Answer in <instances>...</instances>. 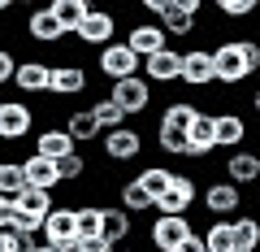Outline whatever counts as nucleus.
<instances>
[{"instance_id":"f257e3e1","label":"nucleus","mask_w":260,"mask_h":252,"mask_svg":"<svg viewBox=\"0 0 260 252\" xmlns=\"http://www.w3.org/2000/svg\"><path fill=\"white\" fill-rule=\"evenodd\" d=\"M208 57H213V87H234L260 74V48L251 39H221L217 48H208Z\"/></svg>"},{"instance_id":"f03ea898","label":"nucleus","mask_w":260,"mask_h":252,"mask_svg":"<svg viewBox=\"0 0 260 252\" xmlns=\"http://www.w3.org/2000/svg\"><path fill=\"white\" fill-rule=\"evenodd\" d=\"M148 13H156V26L165 31V39L174 35V39H186V35H195L200 31V0H148L143 5Z\"/></svg>"},{"instance_id":"7ed1b4c3","label":"nucleus","mask_w":260,"mask_h":252,"mask_svg":"<svg viewBox=\"0 0 260 252\" xmlns=\"http://www.w3.org/2000/svg\"><path fill=\"white\" fill-rule=\"evenodd\" d=\"M100 152H104V161H113V165H130V161L143 157V131L126 122V126H117V131L100 135Z\"/></svg>"},{"instance_id":"20e7f679","label":"nucleus","mask_w":260,"mask_h":252,"mask_svg":"<svg viewBox=\"0 0 260 252\" xmlns=\"http://www.w3.org/2000/svg\"><path fill=\"white\" fill-rule=\"evenodd\" d=\"M39 243H52V248H61V252H74V248H78L74 205H52V213L39 222Z\"/></svg>"},{"instance_id":"39448f33","label":"nucleus","mask_w":260,"mask_h":252,"mask_svg":"<svg viewBox=\"0 0 260 252\" xmlns=\"http://www.w3.org/2000/svg\"><path fill=\"white\" fill-rule=\"evenodd\" d=\"M195 235V222L191 217H165L160 213L156 222L148 226V243H152V252H178L186 239Z\"/></svg>"},{"instance_id":"423d86ee","label":"nucleus","mask_w":260,"mask_h":252,"mask_svg":"<svg viewBox=\"0 0 260 252\" xmlns=\"http://www.w3.org/2000/svg\"><path fill=\"white\" fill-rule=\"evenodd\" d=\"M200 200H204V213L217 217V222H225V217H234L243 209V191L234 183H225V178H213V183H204V191H200Z\"/></svg>"},{"instance_id":"0eeeda50","label":"nucleus","mask_w":260,"mask_h":252,"mask_svg":"<svg viewBox=\"0 0 260 252\" xmlns=\"http://www.w3.org/2000/svg\"><path fill=\"white\" fill-rule=\"evenodd\" d=\"M95 70H100L109 83H121V78H135V74H139V57L130 52L121 39H113V44L100 48V57H95Z\"/></svg>"},{"instance_id":"6e6552de","label":"nucleus","mask_w":260,"mask_h":252,"mask_svg":"<svg viewBox=\"0 0 260 252\" xmlns=\"http://www.w3.org/2000/svg\"><path fill=\"white\" fill-rule=\"evenodd\" d=\"M74 39H78L83 48H104V44H113V39H117V13L95 9V5H91V13L74 26Z\"/></svg>"},{"instance_id":"1a4fd4ad","label":"nucleus","mask_w":260,"mask_h":252,"mask_svg":"<svg viewBox=\"0 0 260 252\" xmlns=\"http://www.w3.org/2000/svg\"><path fill=\"white\" fill-rule=\"evenodd\" d=\"M35 131V109L26 100H0V144H13V139H26Z\"/></svg>"},{"instance_id":"9d476101","label":"nucleus","mask_w":260,"mask_h":252,"mask_svg":"<svg viewBox=\"0 0 260 252\" xmlns=\"http://www.w3.org/2000/svg\"><path fill=\"white\" fill-rule=\"evenodd\" d=\"M87 70L78 61H61V66H48V96L52 100H70V96H83L87 92Z\"/></svg>"},{"instance_id":"9b49d317","label":"nucleus","mask_w":260,"mask_h":252,"mask_svg":"<svg viewBox=\"0 0 260 252\" xmlns=\"http://www.w3.org/2000/svg\"><path fill=\"white\" fill-rule=\"evenodd\" d=\"M191 205H195V178L174 170L169 187L156 196V213H165V217H186V209H191Z\"/></svg>"},{"instance_id":"f8f14e48","label":"nucleus","mask_w":260,"mask_h":252,"mask_svg":"<svg viewBox=\"0 0 260 252\" xmlns=\"http://www.w3.org/2000/svg\"><path fill=\"white\" fill-rule=\"evenodd\" d=\"M109 100L117 104L126 118H139V113H148V104H152V87L143 83L139 74H135V78H121V83H113V87H109Z\"/></svg>"},{"instance_id":"ddd939ff","label":"nucleus","mask_w":260,"mask_h":252,"mask_svg":"<svg viewBox=\"0 0 260 252\" xmlns=\"http://www.w3.org/2000/svg\"><path fill=\"white\" fill-rule=\"evenodd\" d=\"M213 144L221 152H239L247 144V118L234 109H217L213 113Z\"/></svg>"},{"instance_id":"4468645a","label":"nucleus","mask_w":260,"mask_h":252,"mask_svg":"<svg viewBox=\"0 0 260 252\" xmlns=\"http://www.w3.org/2000/svg\"><path fill=\"white\" fill-rule=\"evenodd\" d=\"M178 83L186 87H213V57H208V48H186L182 57H178Z\"/></svg>"},{"instance_id":"2eb2a0df","label":"nucleus","mask_w":260,"mask_h":252,"mask_svg":"<svg viewBox=\"0 0 260 252\" xmlns=\"http://www.w3.org/2000/svg\"><path fill=\"white\" fill-rule=\"evenodd\" d=\"M178 48H160V52H152V57H143L139 61V78L143 83H160V87H169V83H178Z\"/></svg>"},{"instance_id":"dca6fc26","label":"nucleus","mask_w":260,"mask_h":252,"mask_svg":"<svg viewBox=\"0 0 260 252\" xmlns=\"http://www.w3.org/2000/svg\"><path fill=\"white\" fill-rule=\"evenodd\" d=\"M208 152H217V144H213V109H200L195 122L186 126V161H204Z\"/></svg>"},{"instance_id":"f3484780","label":"nucleus","mask_w":260,"mask_h":252,"mask_svg":"<svg viewBox=\"0 0 260 252\" xmlns=\"http://www.w3.org/2000/svg\"><path fill=\"white\" fill-rule=\"evenodd\" d=\"M26 35L35 39V44L56 48V44H65V39H70V31H65L61 22L48 13V5H39V9H30V13H26Z\"/></svg>"},{"instance_id":"a211bd4d","label":"nucleus","mask_w":260,"mask_h":252,"mask_svg":"<svg viewBox=\"0 0 260 252\" xmlns=\"http://www.w3.org/2000/svg\"><path fill=\"white\" fill-rule=\"evenodd\" d=\"M221 178H225V183H234L239 191H243V187H251L260 178V157H256V152H243V148L239 152H225Z\"/></svg>"},{"instance_id":"6ab92c4d","label":"nucleus","mask_w":260,"mask_h":252,"mask_svg":"<svg viewBox=\"0 0 260 252\" xmlns=\"http://www.w3.org/2000/svg\"><path fill=\"white\" fill-rule=\"evenodd\" d=\"M130 235H135V217L121 213L117 205H100V239L109 248H121V243H130Z\"/></svg>"},{"instance_id":"aec40b11","label":"nucleus","mask_w":260,"mask_h":252,"mask_svg":"<svg viewBox=\"0 0 260 252\" xmlns=\"http://www.w3.org/2000/svg\"><path fill=\"white\" fill-rule=\"evenodd\" d=\"M121 44L130 48V52L139 57H152V52H160V48H169V39H165V31L156 26V22H135V26L126 31V39H121Z\"/></svg>"},{"instance_id":"412c9836","label":"nucleus","mask_w":260,"mask_h":252,"mask_svg":"<svg viewBox=\"0 0 260 252\" xmlns=\"http://www.w3.org/2000/svg\"><path fill=\"white\" fill-rule=\"evenodd\" d=\"M9 87H18L22 100H26V96H44L48 92V61H18Z\"/></svg>"},{"instance_id":"4be33fe9","label":"nucleus","mask_w":260,"mask_h":252,"mask_svg":"<svg viewBox=\"0 0 260 252\" xmlns=\"http://www.w3.org/2000/svg\"><path fill=\"white\" fill-rule=\"evenodd\" d=\"M22 183H26V187H39V191L61 187V178H56V161H48V157H39V152H30V157L22 161Z\"/></svg>"},{"instance_id":"5701e85b","label":"nucleus","mask_w":260,"mask_h":252,"mask_svg":"<svg viewBox=\"0 0 260 252\" xmlns=\"http://www.w3.org/2000/svg\"><path fill=\"white\" fill-rule=\"evenodd\" d=\"M13 209H18V217L44 222V217L52 213V191H39V187H22L18 196H13Z\"/></svg>"},{"instance_id":"b1692460","label":"nucleus","mask_w":260,"mask_h":252,"mask_svg":"<svg viewBox=\"0 0 260 252\" xmlns=\"http://www.w3.org/2000/svg\"><path fill=\"white\" fill-rule=\"evenodd\" d=\"M35 152L48 157V161H61V157H70V152H78V148H74V139H70L61 126H44V131L35 135Z\"/></svg>"},{"instance_id":"393cba45","label":"nucleus","mask_w":260,"mask_h":252,"mask_svg":"<svg viewBox=\"0 0 260 252\" xmlns=\"http://www.w3.org/2000/svg\"><path fill=\"white\" fill-rule=\"evenodd\" d=\"M230 248L234 252H256L260 248V222L247 213H234L230 217Z\"/></svg>"},{"instance_id":"a878e982","label":"nucleus","mask_w":260,"mask_h":252,"mask_svg":"<svg viewBox=\"0 0 260 252\" xmlns=\"http://www.w3.org/2000/svg\"><path fill=\"white\" fill-rule=\"evenodd\" d=\"M117 209L130 213V217H139V213H152L156 205H152V196L135 183V178H126V183H117Z\"/></svg>"},{"instance_id":"bb28decb","label":"nucleus","mask_w":260,"mask_h":252,"mask_svg":"<svg viewBox=\"0 0 260 252\" xmlns=\"http://www.w3.org/2000/svg\"><path fill=\"white\" fill-rule=\"evenodd\" d=\"M70 139H74V148L78 144H91V139H100V126H95V118H91V109H74V113H65V126H61Z\"/></svg>"},{"instance_id":"cd10ccee","label":"nucleus","mask_w":260,"mask_h":252,"mask_svg":"<svg viewBox=\"0 0 260 252\" xmlns=\"http://www.w3.org/2000/svg\"><path fill=\"white\" fill-rule=\"evenodd\" d=\"M48 13H52V18L70 31V35H74V26L91 13V5H87V0H52V5H48Z\"/></svg>"},{"instance_id":"c85d7f7f","label":"nucleus","mask_w":260,"mask_h":252,"mask_svg":"<svg viewBox=\"0 0 260 252\" xmlns=\"http://www.w3.org/2000/svg\"><path fill=\"white\" fill-rule=\"evenodd\" d=\"M195 113H200V104L195 100H169L165 109H160V122L156 126H174V131H186L195 122Z\"/></svg>"},{"instance_id":"c756f323","label":"nucleus","mask_w":260,"mask_h":252,"mask_svg":"<svg viewBox=\"0 0 260 252\" xmlns=\"http://www.w3.org/2000/svg\"><path fill=\"white\" fill-rule=\"evenodd\" d=\"M74 235L78 243L100 239V205H74Z\"/></svg>"},{"instance_id":"7c9ffc66","label":"nucleus","mask_w":260,"mask_h":252,"mask_svg":"<svg viewBox=\"0 0 260 252\" xmlns=\"http://www.w3.org/2000/svg\"><path fill=\"white\" fill-rule=\"evenodd\" d=\"M169 178H174V170H169V165H143L139 174H135V183H139L143 191L152 196V205H156V196L169 187Z\"/></svg>"},{"instance_id":"2f4dec72","label":"nucleus","mask_w":260,"mask_h":252,"mask_svg":"<svg viewBox=\"0 0 260 252\" xmlns=\"http://www.w3.org/2000/svg\"><path fill=\"white\" fill-rule=\"evenodd\" d=\"M200 243H204V252H234L230 248V217H225V222H208L204 231H200Z\"/></svg>"},{"instance_id":"473e14b6","label":"nucleus","mask_w":260,"mask_h":252,"mask_svg":"<svg viewBox=\"0 0 260 252\" xmlns=\"http://www.w3.org/2000/svg\"><path fill=\"white\" fill-rule=\"evenodd\" d=\"M91 118H95V126H100V135H109V131H117V126H126V113H121L109 96L91 104Z\"/></svg>"},{"instance_id":"72a5a7b5","label":"nucleus","mask_w":260,"mask_h":252,"mask_svg":"<svg viewBox=\"0 0 260 252\" xmlns=\"http://www.w3.org/2000/svg\"><path fill=\"white\" fill-rule=\"evenodd\" d=\"M22 187H26L22 183V161H0V196L13 200Z\"/></svg>"},{"instance_id":"f704fd0d","label":"nucleus","mask_w":260,"mask_h":252,"mask_svg":"<svg viewBox=\"0 0 260 252\" xmlns=\"http://www.w3.org/2000/svg\"><path fill=\"white\" fill-rule=\"evenodd\" d=\"M56 178H61V183H83V178H87V157H83V152L61 157V161H56Z\"/></svg>"},{"instance_id":"c9c22d12","label":"nucleus","mask_w":260,"mask_h":252,"mask_svg":"<svg viewBox=\"0 0 260 252\" xmlns=\"http://www.w3.org/2000/svg\"><path fill=\"white\" fill-rule=\"evenodd\" d=\"M156 144H160V152H169V157H182V161H186V131L156 126Z\"/></svg>"},{"instance_id":"e433bc0d","label":"nucleus","mask_w":260,"mask_h":252,"mask_svg":"<svg viewBox=\"0 0 260 252\" xmlns=\"http://www.w3.org/2000/svg\"><path fill=\"white\" fill-rule=\"evenodd\" d=\"M217 13L230 22H243L247 13H256V0H217Z\"/></svg>"},{"instance_id":"4c0bfd02","label":"nucleus","mask_w":260,"mask_h":252,"mask_svg":"<svg viewBox=\"0 0 260 252\" xmlns=\"http://www.w3.org/2000/svg\"><path fill=\"white\" fill-rule=\"evenodd\" d=\"M39 239H26V235L18 231H0V252H30Z\"/></svg>"},{"instance_id":"58836bf2","label":"nucleus","mask_w":260,"mask_h":252,"mask_svg":"<svg viewBox=\"0 0 260 252\" xmlns=\"http://www.w3.org/2000/svg\"><path fill=\"white\" fill-rule=\"evenodd\" d=\"M13 70H18V57L0 44V87H9V83H13Z\"/></svg>"},{"instance_id":"ea45409f","label":"nucleus","mask_w":260,"mask_h":252,"mask_svg":"<svg viewBox=\"0 0 260 252\" xmlns=\"http://www.w3.org/2000/svg\"><path fill=\"white\" fill-rule=\"evenodd\" d=\"M74 252H113V248H109V243H104V239H87V243H78Z\"/></svg>"},{"instance_id":"a19ab883","label":"nucleus","mask_w":260,"mask_h":252,"mask_svg":"<svg viewBox=\"0 0 260 252\" xmlns=\"http://www.w3.org/2000/svg\"><path fill=\"white\" fill-rule=\"evenodd\" d=\"M178 252H204V243H200V231H195V235H191V239H186Z\"/></svg>"},{"instance_id":"79ce46f5","label":"nucleus","mask_w":260,"mask_h":252,"mask_svg":"<svg viewBox=\"0 0 260 252\" xmlns=\"http://www.w3.org/2000/svg\"><path fill=\"white\" fill-rule=\"evenodd\" d=\"M30 252H61V248H52V243H35Z\"/></svg>"},{"instance_id":"37998d69","label":"nucleus","mask_w":260,"mask_h":252,"mask_svg":"<svg viewBox=\"0 0 260 252\" xmlns=\"http://www.w3.org/2000/svg\"><path fill=\"white\" fill-rule=\"evenodd\" d=\"M13 9V0H0V13H9Z\"/></svg>"},{"instance_id":"c03bdc74","label":"nucleus","mask_w":260,"mask_h":252,"mask_svg":"<svg viewBox=\"0 0 260 252\" xmlns=\"http://www.w3.org/2000/svg\"><path fill=\"white\" fill-rule=\"evenodd\" d=\"M113 252H139V248H130V243H121V248H113Z\"/></svg>"}]
</instances>
